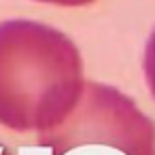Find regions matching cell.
I'll use <instances>...</instances> for the list:
<instances>
[{"label": "cell", "mask_w": 155, "mask_h": 155, "mask_svg": "<svg viewBox=\"0 0 155 155\" xmlns=\"http://www.w3.org/2000/svg\"><path fill=\"white\" fill-rule=\"evenodd\" d=\"M83 83L81 51L64 32L32 19L0 21V125L21 134L55 127Z\"/></svg>", "instance_id": "obj_1"}, {"label": "cell", "mask_w": 155, "mask_h": 155, "mask_svg": "<svg viewBox=\"0 0 155 155\" xmlns=\"http://www.w3.org/2000/svg\"><path fill=\"white\" fill-rule=\"evenodd\" d=\"M51 155L85 144L113 147L125 155H155V123L121 89L85 81L70 113L51 130L36 134Z\"/></svg>", "instance_id": "obj_2"}, {"label": "cell", "mask_w": 155, "mask_h": 155, "mask_svg": "<svg viewBox=\"0 0 155 155\" xmlns=\"http://www.w3.org/2000/svg\"><path fill=\"white\" fill-rule=\"evenodd\" d=\"M142 70H144V81H147V87L155 100V28L153 32L149 34L147 38V45H144V58H142Z\"/></svg>", "instance_id": "obj_3"}, {"label": "cell", "mask_w": 155, "mask_h": 155, "mask_svg": "<svg viewBox=\"0 0 155 155\" xmlns=\"http://www.w3.org/2000/svg\"><path fill=\"white\" fill-rule=\"evenodd\" d=\"M34 2L51 5V7H66V9H77V7H87L96 0H34Z\"/></svg>", "instance_id": "obj_4"}]
</instances>
